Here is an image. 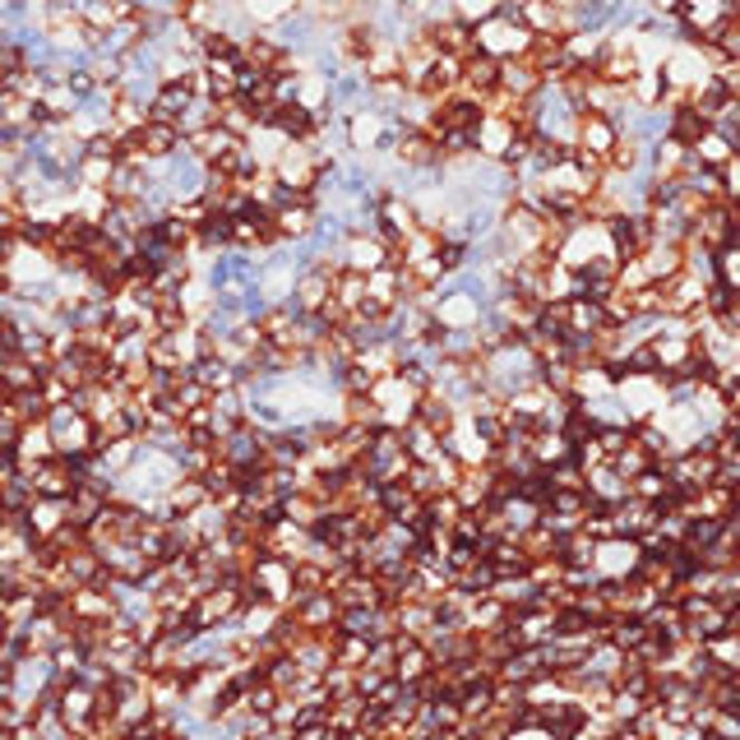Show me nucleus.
<instances>
[{"mask_svg":"<svg viewBox=\"0 0 740 740\" xmlns=\"http://www.w3.org/2000/svg\"><path fill=\"white\" fill-rule=\"evenodd\" d=\"M473 42H477L481 56H490V60H500V66H505V60H523V56H528L533 33L523 28L518 14H490L486 23L473 28Z\"/></svg>","mask_w":740,"mask_h":740,"instance_id":"f257e3e1","label":"nucleus"},{"mask_svg":"<svg viewBox=\"0 0 740 740\" xmlns=\"http://www.w3.org/2000/svg\"><path fill=\"white\" fill-rule=\"evenodd\" d=\"M615 144H621V130H615V120L611 116H597V111H583L578 116V139H574V153H583V158H593V163H611V153Z\"/></svg>","mask_w":740,"mask_h":740,"instance_id":"f03ea898","label":"nucleus"},{"mask_svg":"<svg viewBox=\"0 0 740 740\" xmlns=\"http://www.w3.org/2000/svg\"><path fill=\"white\" fill-rule=\"evenodd\" d=\"M514 139H518V126L509 116H496V111H486L481 116V126H477V135H473V153L481 163H505V153L514 148Z\"/></svg>","mask_w":740,"mask_h":740,"instance_id":"7ed1b4c3","label":"nucleus"},{"mask_svg":"<svg viewBox=\"0 0 740 740\" xmlns=\"http://www.w3.org/2000/svg\"><path fill=\"white\" fill-rule=\"evenodd\" d=\"M426 38H430V47H436L440 56H458V60H468L473 51H477V42H473V28L463 23V19H454V14H436L426 23Z\"/></svg>","mask_w":740,"mask_h":740,"instance_id":"20e7f679","label":"nucleus"},{"mask_svg":"<svg viewBox=\"0 0 740 740\" xmlns=\"http://www.w3.org/2000/svg\"><path fill=\"white\" fill-rule=\"evenodd\" d=\"M690 153H694V167H708V172H722L731 158H736V139L727 135V130H718V126H708L694 144H690Z\"/></svg>","mask_w":740,"mask_h":740,"instance_id":"39448f33","label":"nucleus"},{"mask_svg":"<svg viewBox=\"0 0 740 740\" xmlns=\"http://www.w3.org/2000/svg\"><path fill=\"white\" fill-rule=\"evenodd\" d=\"M361 75H366V84H384V79H403V47L398 42H389V38H380L376 42V51L366 56V66H361Z\"/></svg>","mask_w":740,"mask_h":740,"instance_id":"423d86ee","label":"nucleus"},{"mask_svg":"<svg viewBox=\"0 0 740 740\" xmlns=\"http://www.w3.org/2000/svg\"><path fill=\"white\" fill-rule=\"evenodd\" d=\"M537 88H542V75L528 66V60H505L500 66V93H509L514 103H528Z\"/></svg>","mask_w":740,"mask_h":740,"instance_id":"0eeeda50","label":"nucleus"},{"mask_svg":"<svg viewBox=\"0 0 740 740\" xmlns=\"http://www.w3.org/2000/svg\"><path fill=\"white\" fill-rule=\"evenodd\" d=\"M703 51L713 56V60H736V66H740V19L727 14V19L713 28V38H708Z\"/></svg>","mask_w":740,"mask_h":740,"instance_id":"6e6552de","label":"nucleus"},{"mask_svg":"<svg viewBox=\"0 0 740 740\" xmlns=\"http://www.w3.org/2000/svg\"><path fill=\"white\" fill-rule=\"evenodd\" d=\"M703 130H708V120H703V116H699L690 103H675V107H671V139H681V144L690 148V144H694Z\"/></svg>","mask_w":740,"mask_h":740,"instance_id":"1a4fd4ad","label":"nucleus"},{"mask_svg":"<svg viewBox=\"0 0 740 740\" xmlns=\"http://www.w3.org/2000/svg\"><path fill=\"white\" fill-rule=\"evenodd\" d=\"M449 14L463 19L468 28H477V23H486L490 14H500V0H449Z\"/></svg>","mask_w":740,"mask_h":740,"instance_id":"9d476101","label":"nucleus"},{"mask_svg":"<svg viewBox=\"0 0 740 740\" xmlns=\"http://www.w3.org/2000/svg\"><path fill=\"white\" fill-rule=\"evenodd\" d=\"M643 6H648V14H666V19H675V14L685 10V0H643Z\"/></svg>","mask_w":740,"mask_h":740,"instance_id":"9b49d317","label":"nucleus"},{"mask_svg":"<svg viewBox=\"0 0 740 740\" xmlns=\"http://www.w3.org/2000/svg\"><path fill=\"white\" fill-rule=\"evenodd\" d=\"M727 14H736V19H740V0H727Z\"/></svg>","mask_w":740,"mask_h":740,"instance_id":"f8f14e48","label":"nucleus"}]
</instances>
